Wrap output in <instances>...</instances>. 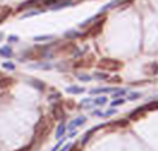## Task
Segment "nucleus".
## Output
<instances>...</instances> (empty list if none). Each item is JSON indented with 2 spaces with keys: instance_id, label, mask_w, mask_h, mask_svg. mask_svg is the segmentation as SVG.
<instances>
[{
  "instance_id": "1",
  "label": "nucleus",
  "mask_w": 158,
  "mask_h": 151,
  "mask_svg": "<svg viewBox=\"0 0 158 151\" xmlns=\"http://www.w3.org/2000/svg\"><path fill=\"white\" fill-rule=\"evenodd\" d=\"M88 119H86V116H80V117H75L74 120H71L69 122V125H66V130L68 131H72V130H77L78 127H82L83 123L86 122Z\"/></svg>"
},
{
  "instance_id": "2",
  "label": "nucleus",
  "mask_w": 158,
  "mask_h": 151,
  "mask_svg": "<svg viewBox=\"0 0 158 151\" xmlns=\"http://www.w3.org/2000/svg\"><path fill=\"white\" fill-rule=\"evenodd\" d=\"M104 103H108V97H104V96H101V97H92L91 106H101Z\"/></svg>"
},
{
  "instance_id": "3",
  "label": "nucleus",
  "mask_w": 158,
  "mask_h": 151,
  "mask_svg": "<svg viewBox=\"0 0 158 151\" xmlns=\"http://www.w3.org/2000/svg\"><path fill=\"white\" fill-rule=\"evenodd\" d=\"M64 133H66V123L61 122L60 125L57 127V131H55V139H57V140H58V139H61V137L64 136Z\"/></svg>"
},
{
  "instance_id": "4",
  "label": "nucleus",
  "mask_w": 158,
  "mask_h": 151,
  "mask_svg": "<svg viewBox=\"0 0 158 151\" xmlns=\"http://www.w3.org/2000/svg\"><path fill=\"white\" fill-rule=\"evenodd\" d=\"M0 56L6 57V59L12 57V48L11 46H2V48H0Z\"/></svg>"
},
{
  "instance_id": "5",
  "label": "nucleus",
  "mask_w": 158,
  "mask_h": 151,
  "mask_svg": "<svg viewBox=\"0 0 158 151\" xmlns=\"http://www.w3.org/2000/svg\"><path fill=\"white\" fill-rule=\"evenodd\" d=\"M117 88H94V90H91L89 93L94 96V94H103V93H114Z\"/></svg>"
},
{
  "instance_id": "6",
  "label": "nucleus",
  "mask_w": 158,
  "mask_h": 151,
  "mask_svg": "<svg viewBox=\"0 0 158 151\" xmlns=\"http://www.w3.org/2000/svg\"><path fill=\"white\" fill-rule=\"evenodd\" d=\"M66 91L69 94H83L85 93V88L83 87H68Z\"/></svg>"
},
{
  "instance_id": "7",
  "label": "nucleus",
  "mask_w": 158,
  "mask_h": 151,
  "mask_svg": "<svg viewBox=\"0 0 158 151\" xmlns=\"http://www.w3.org/2000/svg\"><path fill=\"white\" fill-rule=\"evenodd\" d=\"M52 39H54V36H35V37H32L34 42H49Z\"/></svg>"
},
{
  "instance_id": "8",
  "label": "nucleus",
  "mask_w": 158,
  "mask_h": 151,
  "mask_svg": "<svg viewBox=\"0 0 158 151\" xmlns=\"http://www.w3.org/2000/svg\"><path fill=\"white\" fill-rule=\"evenodd\" d=\"M126 90L123 88V90H120V88H117L114 93H112V97H115V99H118V97H123V96H126Z\"/></svg>"
},
{
  "instance_id": "9",
  "label": "nucleus",
  "mask_w": 158,
  "mask_h": 151,
  "mask_svg": "<svg viewBox=\"0 0 158 151\" xmlns=\"http://www.w3.org/2000/svg\"><path fill=\"white\" fill-rule=\"evenodd\" d=\"M29 66L35 68V70H38V68H40V70H51V68H52L51 63H38V65H29Z\"/></svg>"
},
{
  "instance_id": "10",
  "label": "nucleus",
  "mask_w": 158,
  "mask_h": 151,
  "mask_svg": "<svg viewBox=\"0 0 158 151\" xmlns=\"http://www.w3.org/2000/svg\"><path fill=\"white\" fill-rule=\"evenodd\" d=\"M71 5V2H69V0H66V2H63V3H55V5H52L51 6V9H61V8H64V6H69Z\"/></svg>"
},
{
  "instance_id": "11",
  "label": "nucleus",
  "mask_w": 158,
  "mask_h": 151,
  "mask_svg": "<svg viewBox=\"0 0 158 151\" xmlns=\"http://www.w3.org/2000/svg\"><path fill=\"white\" fill-rule=\"evenodd\" d=\"M117 111H118V109H115V108H111V109H106V111H103V117H111V116L117 114Z\"/></svg>"
},
{
  "instance_id": "12",
  "label": "nucleus",
  "mask_w": 158,
  "mask_h": 151,
  "mask_svg": "<svg viewBox=\"0 0 158 151\" xmlns=\"http://www.w3.org/2000/svg\"><path fill=\"white\" fill-rule=\"evenodd\" d=\"M91 102H92V97L82 99V100H80V106H85V108H88V106H91Z\"/></svg>"
},
{
  "instance_id": "13",
  "label": "nucleus",
  "mask_w": 158,
  "mask_h": 151,
  "mask_svg": "<svg viewBox=\"0 0 158 151\" xmlns=\"http://www.w3.org/2000/svg\"><path fill=\"white\" fill-rule=\"evenodd\" d=\"M140 97H141V94H140V93H130V94H129V97H127L126 100H130V102H132V100H138Z\"/></svg>"
},
{
  "instance_id": "14",
  "label": "nucleus",
  "mask_w": 158,
  "mask_h": 151,
  "mask_svg": "<svg viewBox=\"0 0 158 151\" xmlns=\"http://www.w3.org/2000/svg\"><path fill=\"white\" fill-rule=\"evenodd\" d=\"M94 131H95V128H92V130H89V131L86 133V136H85L83 139H82V145H85V143H86V142L89 140V137L92 136V133H94Z\"/></svg>"
},
{
  "instance_id": "15",
  "label": "nucleus",
  "mask_w": 158,
  "mask_h": 151,
  "mask_svg": "<svg viewBox=\"0 0 158 151\" xmlns=\"http://www.w3.org/2000/svg\"><path fill=\"white\" fill-rule=\"evenodd\" d=\"M2 66L5 68V70H9V71H14V70H16V65H14V63H11V62H5Z\"/></svg>"
},
{
  "instance_id": "16",
  "label": "nucleus",
  "mask_w": 158,
  "mask_h": 151,
  "mask_svg": "<svg viewBox=\"0 0 158 151\" xmlns=\"http://www.w3.org/2000/svg\"><path fill=\"white\" fill-rule=\"evenodd\" d=\"M126 102V99H114L112 102H111V105L112 106H118V105H123Z\"/></svg>"
},
{
  "instance_id": "17",
  "label": "nucleus",
  "mask_w": 158,
  "mask_h": 151,
  "mask_svg": "<svg viewBox=\"0 0 158 151\" xmlns=\"http://www.w3.org/2000/svg\"><path fill=\"white\" fill-rule=\"evenodd\" d=\"M78 36H80L78 31H66L64 33V37H78Z\"/></svg>"
},
{
  "instance_id": "18",
  "label": "nucleus",
  "mask_w": 158,
  "mask_h": 151,
  "mask_svg": "<svg viewBox=\"0 0 158 151\" xmlns=\"http://www.w3.org/2000/svg\"><path fill=\"white\" fill-rule=\"evenodd\" d=\"M77 77L80 79V80H83V82H89L92 79L91 76H86V74H77Z\"/></svg>"
},
{
  "instance_id": "19",
  "label": "nucleus",
  "mask_w": 158,
  "mask_h": 151,
  "mask_svg": "<svg viewBox=\"0 0 158 151\" xmlns=\"http://www.w3.org/2000/svg\"><path fill=\"white\" fill-rule=\"evenodd\" d=\"M63 143H64V139H63V137H61V139H58V143H57V145H55L54 148H52L51 151H58V148H60V146H61Z\"/></svg>"
},
{
  "instance_id": "20",
  "label": "nucleus",
  "mask_w": 158,
  "mask_h": 151,
  "mask_svg": "<svg viewBox=\"0 0 158 151\" xmlns=\"http://www.w3.org/2000/svg\"><path fill=\"white\" fill-rule=\"evenodd\" d=\"M42 11H31V12H28V14H25V16H22L23 19H26V17H31V16H37V14H40Z\"/></svg>"
},
{
  "instance_id": "21",
  "label": "nucleus",
  "mask_w": 158,
  "mask_h": 151,
  "mask_svg": "<svg viewBox=\"0 0 158 151\" xmlns=\"http://www.w3.org/2000/svg\"><path fill=\"white\" fill-rule=\"evenodd\" d=\"M92 116H95V117H103V111H100V109H94V111H92Z\"/></svg>"
},
{
  "instance_id": "22",
  "label": "nucleus",
  "mask_w": 158,
  "mask_h": 151,
  "mask_svg": "<svg viewBox=\"0 0 158 151\" xmlns=\"http://www.w3.org/2000/svg\"><path fill=\"white\" fill-rule=\"evenodd\" d=\"M94 79H98V80L108 79V74H94Z\"/></svg>"
},
{
  "instance_id": "23",
  "label": "nucleus",
  "mask_w": 158,
  "mask_h": 151,
  "mask_svg": "<svg viewBox=\"0 0 158 151\" xmlns=\"http://www.w3.org/2000/svg\"><path fill=\"white\" fill-rule=\"evenodd\" d=\"M8 42H12V43H14V42H19V37H17V36H9V37H8Z\"/></svg>"
},
{
  "instance_id": "24",
  "label": "nucleus",
  "mask_w": 158,
  "mask_h": 151,
  "mask_svg": "<svg viewBox=\"0 0 158 151\" xmlns=\"http://www.w3.org/2000/svg\"><path fill=\"white\" fill-rule=\"evenodd\" d=\"M69 146H72V143H63V146H61V149H60V151H68V149H69Z\"/></svg>"
},
{
  "instance_id": "25",
  "label": "nucleus",
  "mask_w": 158,
  "mask_h": 151,
  "mask_svg": "<svg viewBox=\"0 0 158 151\" xmlns=\"http://www.w3.org/2000/svg\"><path fill=\"white\" fill-rule=\"evenodd\" d=\"M3 39V33H0V40H2Z\"/></svg>"
}]
</instances>
